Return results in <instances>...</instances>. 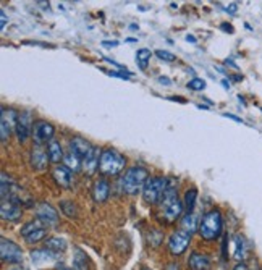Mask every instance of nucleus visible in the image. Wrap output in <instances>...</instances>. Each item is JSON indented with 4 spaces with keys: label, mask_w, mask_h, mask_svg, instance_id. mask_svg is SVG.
Instances as JSON below:
<instances>
[{
    "label": "nucleus",
    "mask_w": 262,
    "mask_h": 270,
    "mask_svg": "<svg viewBox=\"0 0 262 270\" xmlns=\"http://www.w3.org/2000/svg\"><path fill=\"white\" fill-rule=\"evenodd\" d=\"M55 268H57V270H72V268H68L63 262H57V264H55Z\"/></svg>",
    "instance_id": "43"
},
{
    "label": "nucleus",
    "mask_w": 262,
    "mask_h": 270,
    "mask_svg": "<svg viewBox=\"0 0 262 270\" xmlns=\"http://www.w3.org/2000/svg\"><path fill=\"white\" fill-rule=\"evenodd\" d=\"M149 243H151V246L157 248L162 243V233L159 230H151L149 231Z\"/></svg>",
    "instance_id": "33"
},
{
    "label": "nucleus",
    "mask_w": 262,
    "mask_h": 270,
    "mask_svg": "<svg viewBox=\"0 0 262 270\" xmlns=\"http://www.w3.org/2000/svg\"><path fill=\"white\" fill-rule=\"evenodd\" d=\"M212 265V260L204 252H191V256L188 259V267L191 270H209Z\"/></svg>",
    "instance_id": "16"
},
{
    "label": "nucleus",
    "mask_w": 262,
    "mask_h": 270,
    "mask_svg": "<svg viewBox=\"0 0 262 270\" xmlns=\"http://www.w3.org/2000/svg\"><path fill=\"white\" fill-rule=\"evenodd\" d=\"M7 15H5V12L4 10H0V29H5V26H7Z\"/></svg>",
    "instance_id": "36"
},
{
    "label": "nucleus",
    "mask_w": 262,
    "mask_h": 270,
    "mask_svg": "<svg viewBox=\"0 0 262 270\" xmlns=\"http://www.w3.org/2000/svg\"><path fill=\"white\" fill-rule=\"evenodd\" d=\"M58 257L57 252L50 251V249H32L31 251V259L34 260V264H44V262H49V260H55Z\"/></svg>",
    "instance_id": "20"
},
{
    "label": "nucleus",
    "mask_w": 262,
    "mask_h": 270,
    "mask_svg": "<svg viewBox=\"0 0 262 270\" xmlns=\"http://www.w3.org/2000/svg\"><path fill=\"white\" fill-rule=\"evenodd\" d=\"M15 191H18V188H16V185L12 181V178L8 177L5 172H2V201L4 199L13 197Z\"/></svg>",
    "instance_id": "22"
},
{
    "label": "nucleus",
    "mask_w": 262,
    "mask_h": 270,
    "mask_svg": "<svg viewBox=\"0 0 262 270\" xmlns=\"http://www.w3.org/2000/svg\"><path fill=\"white\" fill-rule=\"evenodd\" d=\"M52 175H54V180L58 186H62L65 189L72 188V181H73V172L70 170L65 165H57L52 172Z\"/></svg>",
    "instance_id": "15"
},
{
    "label": "nucleus",
    "mask_w": 262,
    "mask_h": 270,
    "mask_svg": "<svg viewBox=\"0 0 262 270\" xmlns=\"http://www.w3.org/2000/svg\"><path fill=\"white\" fill-rule=\"evenodd\" d=\"M223 117L225 118H230L233 121H237V123H243V120L240 117H237V115H233V113H223Z\"/></svg>",
    "instance_id": "39"
},
{
    "label": "nucleus",
    "mask_w": 262,
    "mask_h": 270,
    "mask_svg": "<svg viewBox=\"0 0 262 270\" xmlns=\"http://www.w3.org/2000/svg\"><path fill=\"white\" fill-rule=\"evenodd\" d=\"M165 189H167V177H152L146 181L143 188V197L147 204L155 206L160 204L165 196Z\"/></svg>",
    "instance_id": "5"
},
{
    "label": "nucleus",
    "mask_w": 262,
    "mask_h": 270,
    "mask_svg": "<svg viewBox=\"0 0 262 270\" xmlns=\"http://www.w3.org/2000/svg\"><path fill=\"white\" fill-rule=\"evenodd\" d=\"M260 110H262V109H260Z\"/></svg>",
    "instance_id": "51"
},
{
    "label": "nucleus",
    "mask_w": 262,
    "mask_h": 270,
    "mask_svg": "<svg viewBox=\"0 0 262 270\" xmlns=\"http://www.w3.org/2000/svg\"><path fill=\"white\" fill-rule=\"evenodd\" d=\"M196 199H198V189L196 188H191L185 193V209H186V214H193L194 211V206H196Z\"/></svg>",
    "instance_id": "27"
},
{
    "label": "nucleus",
    "mask_w": 262,
    "mask_h": 270,
    "mask_svg": "<svg viewBox=\"0 0 262 270\" xmlns=\"http://www.w3.org/2000/svg\"><path fill=\"white\" fill-rule=\"evenodd\" d=\"M0 215L7 222H18L23 215V207L18 201V196H13L10 199H4L0 206Z\"/></svg>",
    "instance_id": "7"
},
{
    "label": "nucleus",
    "mask_w": 262,
    "mask_h": 270,
    "mask_svg": "<svg viewBox=\"0 0 262 270\" xmlns=\"http://www.w3.org/2000/svg\"><path fill=\"white\" fill-rule=\"evenodd\" d=\"M147 180H149V172L144 167H138L136 165V167H131L123 173V177L120 180V189L125 194L135 196L144 188Z\"/></svg>",
    "instance_id": "2"
},
{
    "label": "nucleus",
    "mask_w": 262,
    "mask_h": 270,
    "mask_svg": "<svg viewBox=\"0 0 262 270\" xmlns=\"http://www.w3.org/2000/svg\"><path fill=\"white\" fill-rule=\"evenodd\" d=\"M36 217L39 222H42V225L47 226H57L60 222L58 212L47 203H39L36 206Z\"/></svg>",
    "instance_id": "12"
},
{
    "label": "nucleus",
    "mask_w": 262,
    "mask_h": 270,
    "mask_svg": "<svg viewBox=\"0 0 262 270\" xmlns=\"http://www.w3.org/2000/svg\"><path fill=\"white\" fill-rule=\"evenodd\" d=\"M109 194H110V183L106 178H101V180H97V181L94 183V186H92V199H94V203H97V204L106 203Z\"/></svg>",
    "instance_id": "17"
},
{
    "label": "nucleus",
    "mask_w": 262,
    "mask_h": 270,
    "mask_svg": "<svg viewBox=\"0 0 262 270\" xmlns=\"http://www.w3.org/2000/svg\"><path fill=\"white\" fill-rule=\"evenodd\" d=\"M41 228H42V222H39V220H31V222H28L26 225H23L21 237L26 238V237H29L31 233L38 231V230H41Z\"/></svg>",
    "instance_id": "29"
},
{
    "label": "nucleus",
    "mask_w": 262,
    "mask_h": 270,
    "mask_svg": "<svg viewBox=\"0 0 262 270\" xmlns=\"http://www.w3.org/2000/svg\"><path fill=\"white\" fill-rule=\"evenodd\" d=\"M151 50L149 49H139L138 54H136V63L141 70H147V65H149V60H151Z\"/></svg>",
    "instance_id": "28"
},
{
    "label": "nucleus",
    "mask_w": 262,
    "mask_h": 270,
    "mask_svg": "<svg viewBox=\"0 0 262 270\" xmlns=\"http://www.w3.org/2000/svg\"><path fill=\"white\" fill-rule=\"evenodd\" d=\"M232 270H248V265L244 264V262H238L237 265H235Z\"/></svg>",
    "instance_id": "41"
},
{
    "label": "nucleus",
    "mask_w": 262,
    "mask_h": 270,
    "mask_svg": "<svg viewBox=\"0 0 262 270\" xmlns=\"http://www.w3.org/2000/svg\"><path fill=\"white\" fill-rule=\"evenodd\" d=\"M181 230H185L188 233L193 234L196 230H199V223H198V217L193 214H186V215H183V219H181Z\"/></svg>",
    "instance_id": "24"
},
{
    "label": "nucleus",
    "mask_w": 262,
    "mask_h": 270,
    "mask_svg": "<svg viewBox=\"0 0 262 270\" xmlns=\"http://www.w3.org/2000/svg\"><path fill=\"white\" fill-rule=\"evenodd\" d=\"M55 134V128L49 121H44L39 120L34 123L32 126V139H34V144H44V143H50L52 139H54Z\"/></svg>",
    "instance_id": "10"
},
{
    "label": "nucleus",
    "mask_w": 262,
    "mask_h": 270,
    "mask_svg": "<svg viewBox=\"0 0 262 270\" xmlns=\"http://www.w3.org/2000/svg\"><path fill=\"white\" fill-rule=\"evenodd\" d=\"M0 113H2V118H0V139H2V143L5 144L8 136H10V133H12V129L16 128L20 113L13 109H7V107H2V112Z\"/></svg>",
    "instance_id": "8"
},
{
    "label": "nucleus",
    "mask_w": 262,
    "mask_h": 270,
    "mask_svg": "<svg viewBox=\"0 0 262 270\" xmlns=\"http://www.w3.org/2000/svg\"><path fill=\"white\" fill-rule=\"evenodd\" d=\"M248 254H249L248 241L243 234H238V237L235 238V254H233V257L237 259L238 262H243V260L248 257Z\"/></svg>",
    "instance_id": "19"
},
{
    "label": "nucleus",
    "mask_w": 262,
    "mask_h": 270,
    "mask_svg": "<svg viewBox=\"0 0 262 270\" xmlns=\"http://www.w3.org/2000/svg\"><path fill=\"white\" fill-rule=\"evenodd\" d=\"M188 89H193V91H203L206 89V81L201 80V78H193L189 83H188Z\"/></svg>",
    "instance_id": "32"
},
{
    "label": "nucleus",
    "mask_w": 262,
    "mask_h": 270,
    "mask_svg": "<svg viewBox=\"0 0 262 270\" xmlns=\"http://www.w3.org/2000/svg\"><path fill=\"white\" fill-rule=\"evenodd\" d=\"M60 209H62V212L67 217H76L78 215V209L75 206L73 201H68V199H63L62 203H60Z\"/></svg>",
    "instance_id": "30"
},
{
    "label": "nucleus",
    "mask_w": 262,
    "mask_h": 270,
    "mask_svg": "<svg viewBox=\"0 0 262 270\" xmlns=\"http://www.w3.org/2000/svg\"><path fill=\"white\" fill-rule=\"evenodd\" d=\"M32 126H34L32 113L29 110L21 112L20 117H18V123H16V128H15L16 138H18L20 143L28 141V138L32 136Z\"/></svg>",
    "instance_id": "11"
},
{
    "label": "nucleus",
    "mask_w": 262,
    "mask_h": 270,
    "mask_svg": "<svg viewBox=\"0 0 262 270\" xmlns=\"http://www.w3.org/2000/svg\"><path fill=\"white\" fill-rule=\"evenodd\" d=\"M186 41H188V42H193V44H196V42H198V39L193 36V34H188V36H186Z\"/></svg>",
    "instance_id": "45"
},
{
    "label": "nucleus",
    "mask_w": 262,
    "mask_h": 270,
    "mask_svg": "<svg viewBox=\"0 0 262 270\" xmlns=\"http://www.w3.org/2000/svg\"><path fill=\"white\" fill-rule=\"evenodd\" d=\"M191 237H193V234L185 231V230H181V228L175 231L172 237L169 238V251H170V254L181 256L183 252L188 249L189 243H191Z\"/></svg>",
    "instance_id": "9"
},
{
    "label": "nucleus",
    "mask_w": 262,
    "mask_h": 270,
    "mask_svg": "<svg viewBox=\"0 0 262 270\" xmlns=\"http://www.w3.org/2000/svg\"><path fill=\"white\" fill-rule=\"evenodd\" d=\"M143 270H149V268H143Z\"/></svg>",
    "instance_id": "50"
},
{
    "label": "nucleus",
    "mask_w": 262,
    "mask_h": 270,
    "mask_svg": "<svg viewBox=\"0 0 262 270\" xmlns=\"http://www.w3.org/2000/svg\"><path fill=\"white\" fill-rule=\"evenodd\" d=\"M225 10L228 12V13H235V12L238 10V4H230V7H226Z\"/></svg>",
    "instance_id": "40"
},
{
    "label": "nucleus",
    "mask_w": 262,
    "mask_h": 270,
    "mask_svg": "<svg viewBox=\"0 0 262 270\" xmlns=\"http://www.w3.org/2000/svg\"><path fill=\"white\" fill-rule=\"evenodd\" d=\"M220 29H223L225 32H228V34H233V32H235V28H233L230 23H222V24H220Z\"/></svg>",
    "instance_id": "37"
},
{
    "label": "nucleus",
    "mask_w": 262,
    "mask_h": 270,
    "mask_svg": "<svg viewBox=\"0 0 262 270\" xmlns=\"http://www.w3.org/2000/svg\"><path fill=\"white\" fill-rule=\"evenodd\" d=\"M159 83H162V84H165V86H169L172 81H170V78H167V76H160V78H159Z\"/></svg>",
    "instance_id": "42"
},
{
    "label": "nucleus",
    "mask_w": 262,
    "mask_h": 270,
    "mask_svg": "<svg viewBox=\"0 0 262 270\" xmlns=\"http://www.w3.org/2000/svg\"><path fill=\"white\" fill-rule=\"evenodd\" d=\"M155 55L159 57L160 60H163V62H175V57L172 52H169V50H162V49H159V50H155Z\"/></svg>",
    "instance_id": "34"
},
{
    "label": "nucleus",
    "mask_w": 262,
    "mask_h": 270,
    "mask_svg": "<svg viewBox=\"0 0 262 270\" xmlns=\"http://www.w3.org/2000/svg\"><path fill=\"white\" fill-rule=\"evenodd\" d=\"M94 151V146L87 141V139L81 138V136H75L72 141H70V152H73L75 155H78L81 160L87 159Z\"/></svg>",
    "instance_id": "13"
},
{
    "label": "nucleus",
    "mask_w": 262,
    "mask_h": 270,
    "mask_svg": "<svg viewBox=\"0 0 262 270\" xmlns=\"http://www.w3.org/2000/svg\"><path fill=\"white\" fill-rule=\"evenodd\" d=\"M0 256H2V260L7 264L18 265V264L23 262L21 248L16 245V243L7 240L4 237H2V240H0Z\"/></svg>",
    "instance_id": "6"
},
{
    "label": "nucleus",
    "mask_w": 262,
    "mask_h": 270,
    "mask_svg": "<svg viewBox=\"0 0 262 270\" xmlns=\"http://www.w3.org/2000/svg\"><path fill=\"white\" fill-rule=\"evenodd\" d=\"M183 206L185 204L178 197V181L173 177H167V189H165L162 203L159 204L157 220L165 225H173L181 217Z\"/></svg>",
    "instance_id": "1"
},
{
    "label": "nucleus",
    "mask_w": 262,
    "mask_h": 270,
    "mask_svg": "<svg viewBox=\"0 0 262 270\" xmlns=\"http://www.w3.org/2000/svg\"><path fill=\"white\" fill-rule=\"evenodd\" d=\"M136 41H138V39H135V38H128V39H126V42H136Z\"/></svg>",
    "instance_id": "48"
},
{
    "label": "nucleus",
    "mask_w": 262,
    "mask_h": 270,
    "mask_svg": "<svg viewBox=\"0 0 262 270\" xmlns=\"http://www.w3.org/2000/svg\"><path fill=\"white\" fill-rule=\"evenodd\" d=\"M44 246H46L47 249L57 252V254H60V252H65L67 249V241L63 238L60 237H50V238H46V241H44Z\"/></svg>",
    "instance_id": "23"
},
{
    "label": "nucleus",
    "mask_w": 262,
    "mask_h": 270,
    "mask_svg": "<svg viewBox=\"0 0 262 270\" xmlns=\"http://www.w3.org/2000/svg\"><path fill=\"white\" fill-rule=\"evenodd\" d=\"M73 270H87V257L80 248H76L73 254Z\"/></svg>",
    "instance_id": "25"
},
{
    "label": "nucleus",
    "mask_w": 262,
    "mask_h": 270,
    "mask_svg": "<svg viewBox=\"0 0 262 270\" xmlns=\"http://www.w3.org/2000/svg\"><path fill=\"white\" fill-rule=\"evenodd\" d=\"M126 165V159L123 154H120L117 149H112L107 147L104 149L101 154V160H99V172L104 177H117L123 172Z\"/></svg>",
    "instance_id": "3"
},
{
    "label": "nucleus",
    "mask_w": 262,
    "mask_h": 270,
    "mask_svg": "<svg viewBox=\"0 0 262 270\" xmlns=\"http://www.w3.org/2000/svg\"><path fill=\"white\" fill-rule=\"evenodd\" d=\"M83 160L78 157V155H75L73 152H68L65 157H63V165L65 167H68L72 172H78L81 167H83Z\"/></svg>",
    "instance_id": "26"
},
{
    "label": "nucleus",
    "mask_w": 262,
    "mask_h": 270,
    "mask_svg": "<svg viewBox=\"0 0 262 270\" xmlns=\"http://www.w3.org/2000/svg\"><path fill=\"white\" fill-rule=\"evenodd\" d=\"M12 270H26V268L21 267V264H18V265H16V268H12Z\"/></svg>",
    "instance_id": "47"
},
{
    "label": "nucleus",
    "mask_w": 262,
    "mask_h": 270,
    "mask_svg": "<svg viewBox=\"0 0 262 270\" xmlns=\"http://www.w3.org/2000/svg\"><path fill=\"white\" fill-rule=\"evenodd\" d=\"M222 86H223L225 89H230V84H228V81H226V80H223V81H222Z\"/></svg>",
    "instance_id": "46"
},
{
    "label": "nucleus",
    "mask_w": 262,
    "mask_h": 270,
    "mask_svg": "<svg viewBox=\"0 0 262 270\" xmlns=\"http://www.w3.org/2000/svg\"><path fill=\"white\" fill-rule=\"evenodd\" d=\"M49 154L41 144H34L31 149V165L34 170H46L49 165Z\"/></svg>",
    "instance_id": "14"
},
{
    "label": "nucleus",
    "mask_w": 262,
    "mask_h": 270,
    "mask_svg": "<svg viewBox=\"0 0 262 270\" xmlns=\"http://www.w3.org/2000/svg\"><path fill=\"white\" fill-rule=\"evenodd\" d=\"M226 245H228V234H225V237H223V245H222V256H223V259L228 257V254H226Z\"/></svg>",
    "instance_id": "38"
},
{
    "label": "nucleus",
    "mask_w": 262,
    "mask_h": 270,
    "mask_svg": "<svg viewBox=\"0 0 262 270\" xmlns=\"http://www.w3.org/2000/svg\"><path fill=\"white\" fill-rule=\"evenodd\" d=\"M101 44H102V47L110 49V47H117V46L120 44V42H118V41H102Z\"/></svg>",
    "instance_id": "35"
},
{
    "label": "nucleus",
    "mask_w": 262,
    "mask_h": 270,
    "mask_svg": "<svg viewBox=\"0 0 262 270\" xmlns=\"http://www.w3.org/2000/svg\"><path fill=\"white\" fill-rule=\"evenodd\" d=\"M223 230V219L222 212L218 209L209 211L203 215L199 222V234L204 241H214L222 234Z\"/></svg>",
    "instance_id": "4"
},
{
    "label": "nucleus",
    "mask_w": 262,
    "mask_h": 270,
    "mask_svg": "<svg viewBox=\"0 0 262 270\" xmlns=\"http://www.w3.org/2000/svg\"><path fill=\"white\" fill-rule=\"evenodd\" d=\"M47 154H49V160L52 163H60L63 160L62 146H60V143L55 141V139H52V141L47 144Z\"/></svg>",
    "instance_id": "21"
},
{
    "label": "nucleus",
    "mask_w": 262,
    "mask_h": 270,
    "mask_svg": "<svg viewBox=\"0 0 262 270\" xmlns=\"http://www.w3.org/2000/svg\"><path fill=\"white\" fill-rule=\"evenodd\" d=\"M101 154H102V151L99 149V147H94L92 154H91L87 159H84V160H83V170H84V175H87V177H92L94 173H95V170H99Z\"/></svg>",
    "instance_id": "18"
},
{
    "label": "nucleus",
    "mask_w": 262,
    "mask_h": 270,
    "mask_svg": "<svg viewBox=\"0 0 262 270\" xmlns=\"http://www.w3.org/2000/svg\"><path fill=\"white\" fill-rule=\"evenodd\" d=\"M165 270H180L178 264H175V262H170L167 267H165Z\"/></svg>",
    "instance_id": "44"
},
{
    "label": "nucleus",
    "mask_w": 262,
    "mask_h": 270,
    "mask_svg": "<svg viewBox=\"0 0 262 270\" xmlns=\"http://www.w3.org/2000/svg\"><path fill=\"white\" fill-rule=\"evenodd\" d=\"M46 234H47L46 228H41V230H38V231L31 233L29 237H26L24 240H26V243H28V245H36V243H39L42 238H46Z\"/></svg>",
    "instance_id": "31"
},
{
    "label": "nucleus",
    "mask_w": 262,
    "mask_h": 270,
    "mask_svg": "<svg viewBox=\"0 0 262 270\" xmlns=\"http://www.w3.org/2000/svg\"><path fill=\"white\" fill-rule=\"evenodd\" d=\"M198 109H203V110H209L207 106H198Z\"/></svg>",
    "instance_id": "49"
}]
</instances>
